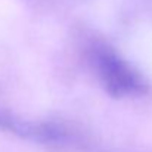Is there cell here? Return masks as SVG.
<instances>
[{
  "label": "cell",
  "instance_id": "cell-2",
  "mask_svg": "<svg viewBox=\"0 0 152 152\" xmlns=\"http://www.w3.org/2000/svg\"><path fill=\"white\" fill-rule=\"evenodd\" d=\"M0 129L10 132L16 136L39 140V142H58L64 137V130L56 124L27 121L12 115L0 108Z\"/></svg>",
  "mask_w": 152,
  "mask_h": 152
},
{
  "label": "cell",
  "instance_id": "cell-1",
  "mask_svg": "<svg viewBox=\"0 0 152 152\" xmlns=\"http://www.w3.org/2000/svg\"><path fill=\"white\" fill-rule=\"evenodd\" d=\"M87 59L98 81L111 98H137L146 92L142 74L111 45L101 40L90 43Z\"/></svg>",
  "mask_w": 152,
  "mask_h": 152
}]
</instances>
